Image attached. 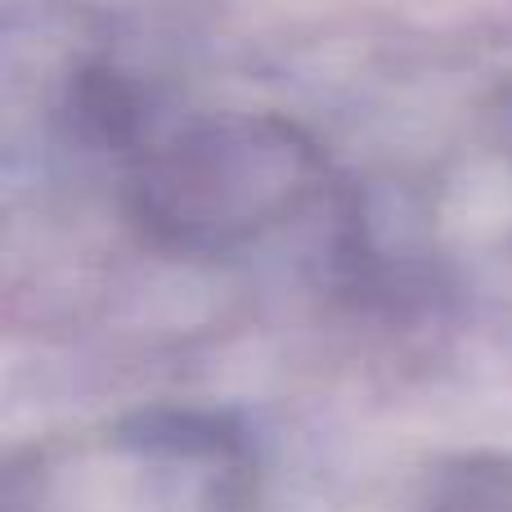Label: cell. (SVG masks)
I'll return each instance as SVG.
<instances>
[{
  "label": "cell",
  "instance_id": "3957f363",
  "mask_svg": "<svg viewBox=\"0 0 512 512\" xmlns=\"http://www.w3.org/2000/svg\"><path fill=\"white\" fill-rule=\"evenodd\" d=\"M355 512H512V450H445L378 481Z\"/></svg>",
  "mask_w": 512,
  "mask_h": 512
},
{
  "label": "cell",
  "instance_id": "6da1fadb",
  "mask_svg": "<svg viewBox=\"0 0 512 512\" xmlns=\"http://www.w3.org/2000/svg\"><path fill=\"white\" fill-rule=\"evenodd\" d=\"M77 117L126 225L171 261L252 265L306 239L360 252V207L324 149L274 108L108 72L81 90Z\"/></svg>",
  "mask_w": 512,
  "mask_h": 512
},
{
  "label": "cell",
  "instance_id": "7a4b0ae2",
  "mask_svg": "<svg viewBox=\"0 0 512 512\" xmlns=\"http://www.w3.org/2000/svg\"><path fill=\"white\" fill-rule=\"evenodd\" d=\"M0 512H283L261 445L230 414L153 405L63 427L5 468Z\"/></svg>",
  "mask_w": 512,
  "mask_h": 512
}]
</instances>
